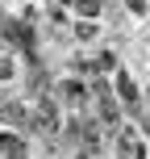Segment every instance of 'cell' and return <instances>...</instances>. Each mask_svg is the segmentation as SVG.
Wrapping results in <instances>:
<instances>
[{
  "label": "cell",
  "mask_w": 150,
  "mask_h": 159,
  "mask_svg": "<svg viewBox=\"0 0 150 159\" xmlns=\"http://www.w3.org/2000/svg\"><path fill=\"white\" fill-rule=\"evenodd\" d=\"M58 96H63V105H84L88 101V84L84 80H63V84H58Z\"/></svg>",
  "instance_id": "1"
},
{
  "label": "cell",
  "mask_w": 150,
  "mask_h": 159,
  "mask_svg": "<svg viewBox=\"0 0 150 159\" xmlns=\"http://www.w3.org/2000/svg\"><path fill=\"white\" fill-rule=\"evenodd\" d=\"M117 88H121V92H125V105H129V109H134V105H138V88L129 84V75H125V71H117Z\"/></svg>",
  "instance_id": "2"
},
{
  "label": "cell",
  "mask_w": 150,
  "mask_h": 159,
  "mask_svg": "<svg viewBox=\"0 0 150 159\" xmlns=\"http://www.w3.org/2000/svg\"><path fill=\"white\" fill-rule=\"evenodd\" d=\"M71 4H75V13H88V17L100 13V0H71Z\"/></svg>",
  "instance_id": "3"
},
{
  "label": "cell",
  "mask_w": 150,
  "mask_h": 159,
  "mask_svg": "<svg viewBox=\"0 0 150 159\" xmlns=\"http://www.w3.org/2000/svg\"><path fill=\"white\" fill-rule=\"evenodd\" d=\"M75 38H79V42H92V38H96V25H92V21H88V25L79 21V25H75Z\"/></svg>",
  "instance_id": "4"
},
{
  "label": "cell",
  "mask_w": 150,
  "mask_h": 159,
  "mask_svg": "<svg viewBox=\"0 0 150 159\" xmlns=\"http://www.w3.org/2000/svg\"><path fill=\"white\" fill-rule=\"evenodd\" d=\"M8 159H25V155H29V151H25V143H8V151H4Z\"/></svg>",
  "instance_id": "5"
},
{
  "label": "cell",
  "mask_w": 150,
  "mask_h": 159,
  "mask_svg": "<svg viewBox=\"0 0 150 159\" xmlns=\"http://www.w3.org/2000/svg\"><path fill=\"white\" fill-rule=\"evenodd\" d=\"M13 71H17L13 59H0V84H4V80H13Z\"/></svg>",
  "instance_id": "6"
}]
</instances>
